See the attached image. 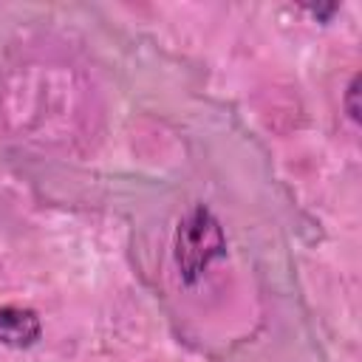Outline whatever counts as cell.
I'll return each mask as SVG.
<instances>
[{
	"label": "cell",
	"instance_id": "2",
	"mask_svg": "<svg viewBox=\"0 0 362 362\" xmlns=\"http://www.w3.org/2000/svg\"><path fill=\"white\" fill-rule=\"evenodd\" d=\"M42 337V320L25 305H0V345L31 348Z\"/></svg>",
	"mask_w": 362,
	"mask_h": 362
},
{
	"label": "cell",
	"instance_id": "3",
	"mask_svg": "<svg viewBox=\"0 0 362 362\" xmlns=\"http://www.w3.org/2000/svg\"><path fill=\"white\" fill-rule=\"evenodd\" d=\"M345 110H348V116H351V122H359L362 116V107H359V74H354L351 76V82H348V88H345Z\"/></svg>",
	"mask_w": 362,
	"mask_h": 362
},
{
	"label": "cell",
	"instance_id": "1",
	"mask_svg": "<svg viewBox=\"0 0 362 362\" xmlns=\"http://www.w3.org/2000/svg\"><path fill=\"white\" fill-rule=\"evenodd\" d=\"M173 255L178 274L187 286L198 283L204 272L209 269L212 260H221L226 255V235L221 221L204 206L195 204L175 226V240H173Z\"/></svg>",
	"mask_w": 362,
	"mask_h": 362
}]
</instances>
